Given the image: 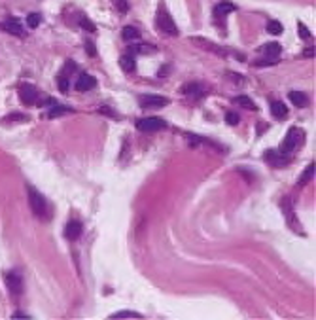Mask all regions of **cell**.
<instances>
[{"label":"cell","instance_id":"obj_35","mask_svg":"<svg viewBox=\"0 0 316 320\" xmlns=\"http://www.w3.org/2000/svg\"><path fill=\"white\" fill-rule=\"evenodd\" d=\"M13 317H15V319H19V317H25V319H29V315H25V313H15V315H13Z\"/></svg>","mask_w":316,"mask_h":320},{"label":"cell","instance_id":"obj_6","mask_svg":"<svg viewBox=\"0 0 316 320\" xmlns=\"http://www.w3.org/2000/svg\"><path fill=\"white\" fill-rule=\"evenodd\" d=\"M138 103H140L142 108L156 110V108H161V106H167V104H169V99H167V97H161V95H146V97H140Z\"/></svg>","mask_w":316,"mask_h":320},{"label":"cell","instance_id":"obj_32","mask_svg":"<svg viewBox=\"0 0 316 320\" xmlns=\"http://www.w3.org/2000/svg\"><path fill=\"white\" fill-rule=\"evenodd\" d=\"M99 112H101V114L110 116V118H116V120H119V116L116 114V112H112V110H110V108H108V106H101V108H99Z\"/></svg>","mask_w":316,"mask_h":320},{"label":"cell","instance_id":"obj_29","mask_svg":"<svg viewBox=\"0 0 316 320\" xmlns=\"http://www.w3.org/2000/svg\"><path fill=\"white\" fill-rule=\"evenodd\" d=\"M297 29H299V36H301L303 40H307V38L311 36V31H309V29H307V27H305L303 23H301V21L297 23Z\"/></svg>","mask_w":316,"mask_h":320},{"label":"cell","instance_id":"obj_17","mask_svg":"<svg viewBox=\"0 0 316 320\" xmlns=\"http://www.w3.org/2000/svg\"><path fill=\"white\" fill-rule=\"evenodd\" d=\"M119 67H121V70L127 72V74L135 72V69H136L135 57H131V55H123V57L119 59Z\"/></svg>","mask_w":316,"mask_h":320},{"label":"cell","instance_id":"obj_19","mask_svg":"<svg viewBox=\"0 0 316 320\" xmlns=\"http://www.w3.org/2000/svg\"><path fill=\"white\" fill-rule=\"evenodd\" d=\"M280 208H282L284 216L288 220V224H292V220H294V206H292V201L288 199V197H284L282 203H280Z\"/></svg>","mask_w":316,"mask_h":320},{"label":"cell","instance_id":"obj_1","mask_svg":"<svg viewBox=\"0 0 316 320\" xmlns=\"http://www.w3.org/2000/svg\"><path fill=\"white\" fill-rule=\"evenodd\" d=\"M156 25L161 33L169 36H178V27L174 23V19L170 17V13L165 10V8H159L158 15H156Z\"/></svg>","mask_w":316,"mask_h":320},{"label":"cell","instance_id":"obj_8","mask_svg":"<svg viewBox=\"0 0 316 320\" xmlns=\"http://www.w3.org/2000/svg\"><path fill=\"white\" fill-rule=\"evenodd\" d=\"M286 156H288V154H284V152L269 150V152H265L263 160L267 161L269 165H273V167H282V165H288V163H290V158H286Z\"/></svg>","mask_w":316,"mask_h":320},{"label":"cell","instance_id":"obj_9","mask_svg":"<svg viewBox=\"0 0 316 320\" xmlns=\"http://www.w3.org/2000/svg\"><path fill=\"white\" fill-rule=\"evenodd\" d=\"M0 29L8 35H13V36H23V27H21V21L17 17H8L6 21L0 23Z\"/></svg>","mask_w":316,"mask_h":320},{"label":"cell","instance_id":"obj_31","mask_svg":"<svg viewBox=\"0 0 316 320\" xmlns=\"http://www.w3.org/2000/svg\"><path fill=\"white\" fill-rule=\"evenodd\" d=\"M226 121L229 123V125H237V123H238V116L235 114V112H227Z\"/></svg>","mask_w":316,"mask_h":320},{"label":"cell","instance_id":"obj_15","mask_svg":"<svg viewBox=\"0 0 316 320\" xmlns=\"http://www.w3.org/2000/svg\"><path fill=\"white\" fill-rule=\"evenodd\" d=\"M271 114L276 118V120H284L288 116V108L282 101H273L271 103Z\"/></svg>","mask_w":316,"mask_h":320},{"label":"cell","instance_id":"obj_34","mask_svg":"<svg viewBox=\"0 0 316 320\" xmlns=\"http://www.w3.org/2000/svg\"><path fill=\"white\" fill-rule=\"evenodd\" d=\"M305 55H307V57H315V47H313V49H307Z\"/></svg>","mask_w":316,"mask_h":320},{"label":"cell","instance_id":"obj_14","mask_svg":"<svg viewBox=\"0 0 316 320\" xmlns=\"http://www.w3.org/2000/svg\"><path fill=\"white\" fill-rule=\"evenodd\" d=\"M237 10V6L235 4H231V2H227V0H224V2H220L218 6L214 8V15L216 17H226L227 13H231V12H235Z\"/></svg>","mask_w":316,"mask_h":320},{"label":"cell","instance_id":"obj_7","mask_svg":"<svg viewBox=\"0 0 316 320\" xmlns=\"http://www.w3.org/2000/svg\"><path fill=\"white\" fill-rule=\"evenodd\" d=\"M19 99L27 106L36 104V101H38V89L34 85H31V83H23L21 87H19Z\"/></svg>","mask_w":316,"mask_h":320},{"label":"cell","instance_id":"obj_3","mask_svg":"<svg viewBox=\"0 0 316 320\" xmlns=\"http://www.w3.org/2000/svg\"><path fill=\"white\" fill-rule=\"evenodd\" d=\"M27 192H29V205L33 208L34 216L45 218V214H47V203H45L44 195L40 194V192H36L33 186H29Z\"/></svg>","mask_w":316,"mask_h":320},{"label":"cell","instance_id":"obj_18","mask_svg":"<svg viewBox=\"0 0 316 320\" xmlns=\"http://www.w3.org/2000/svg\"><path fill=\"white\" fill-rule=\"evenodd\" d=\"M313 176H315V161L307 165L305 172H303V174L299 176V180H297V184H299V186H305V184H309L311 180H313Z\"/></svg>","mask_w":316,"mask_h":320},{"label":"cell","instance_id":"obj_2","mask_svg":"<svg viewBox=\"0 0 316 320\" xmlns=\"http://www.w3.org/2000/svg\"><path fill=\"white\" fill-rule=\"evenodd\" d=\"M303 138H305V133H303L301 129H297V127H292V129L286 133V137H284L280 152H284V154H292L297 146L303 144Z\"/></svg>","mask_w":316,"mask_h":320},{"label":"cell","instance_id":"obj_22","mask_svg":"<svg viewBox=\"0 0 316 320\" xmlns=\"http://www.w3.org/2000/svg\"><path fill=\"white\" fill-rule=\"evenodd\" d=\"M267 33H271V35H282L284 33L282 23L276 21V19H269V21H267Z\"/></svg>","mask_w":316,"mask_h":320},{"label":"cell","instance_id":"obj_13","mask_svg":"<svg viewBox=\"0 0 316 320\" xmlns=\"http://www.w3.org/2000/svg\"><path fill=\"white\" fill-rule=\"evenodd\" d=\"M261 51H263V55L267 59H273V61H276V57L280 55V51H282V46L280 44H276V42H273V44H265V46L261 47Z\"/></svg>","mask_w":316,"mask_h":320},{"label":"cell","instance_id":"obj_25","mask_svg":"<svg viewBox=\"0 0 316 320\" xmlns=\"http://www.w3.org/2000/svg\"><path fill=\"white\" fill-rule=\"evenodd\" d=\"M129 317H135V319H142L140 313H135V311H119V313H114L112 319H129Z\"/></svg>","mask_w":316,"mask_h":320},{"label":"cell","instance_id":"obj_21","mask_svg":"<svg viewBox=\"0 0 316 320\" xmlns=\"http://www.w3.org/2000/svg\"><path fill=\"white\" fill-rule=\"evenodd\" d=\"M121 36H123V40H127V42H133V40L140 38V33H138V29H135V27H125Z\"/></svg>","mask_w":316,"mask_h":320},{"label":"cell","instance_id":"obj_33","mask_svg":"<svg viewBox=\"0 0 316 320\" xmlns=\"http://www.w3.org/2000/svg\"><path fill=\"white\" fill-rule=\"evenodd\" d=\"M87 51H89V55H97V51H95V46H93V42H87Z\"/></svg>","mask_w":316,"mask_h":320},{"label":"cell","instance_id":"obj_26","mask_svg":"<svg viewBox=\"0 0 316 320\" xmlns=\"http://www.w3.org/2000/svg\"><path fill=\"white\" fill-rule=\"evenodd\" d=\"M42 21V17H40V13H29L27 15V25H29V29H36L38 25Z\"/></svg>","mask_w":316,"mask_h":320},{"label":"cell","instance_id":"obj_23","mask_svg":"<svg viewBox=\"0 0 316 320\" xmlns=\"http://www.w3.org/2000/svg\"><path fill=\"white\" fill-rule=\"evenodd\" d=\"M67 112H70V108H67V106H61V104H57L51 101V108H49V118H57V116L61 114H67Z\"/></svg>","mask_w":316,"mask_h":320},{"label":"cell","instance_id":"obj_4","mask_svg":"<svg viewBox=\"0 0 316 320\" xmlns=\"http://www.w3.org/2000/svg\"><path fill=\"white\" fill-rule=\"evenodd\" d=\"M136 129L142 131V133H154V131H159V129H165V121L161 118H156V116L140 118L136 121Z\"/></svg>","mask_w":316,"mask_h":320},{"label":"cell","instance_id":"obj_12","mask_svg":"<svg viewBox=\"0 0 316 320\" xmlns=\"http://www.w3.org/2000/svg\"><path fill=\"white\" fill-rule=\"evenodd\" d=\"M95 85H97V80L91 74H81L78 78V81H76V89L78 91H89Z\"/></svg>","mask_w":316,"mask_h":320},{"label":"cell","instance_id":"obj_5","mask_svg":"<svg viewBox=\"0 0 316 320\" xmlns=\"http://www.w3.org/2000/svg\"><path fill=\"white\" fill-rule=\"evenodd\" d=\"M4 282H6V288L10 290L11 296H21L23 292V280L21 277L15 273V271H6L4 273Z\"/></svg>","mask_w":316,"mask_h":320},{"label":"cell","instance_id":"obj_10","mask_svg":"<svg viewBox=\"0 0 316 320\" xmlns=\"http://www.w3.org/2000/svg\"><path fill=\"white\" fill-rule=\"evenodd\" d=\"M81 231H83L81 222H78V220H70L67 224V228H65V237H67L68 240H76V239H79Z\"/></svg>","mask_w":316,"mask_h":320},{"label":"cell","instance_id":"obj_28","mask_svg":"<svg viewBox=\"0 0 316 320\" xmlns=\"http://www.w3.org/2000/svg\"><path fill=\"white\" fill-rule=\"evenodd\" d=\"M114 6H116V10H119L121 13H127V10H129V2L127 0H114Z\"/></svg>","mask_w":316,"mask_h":320},{"label":"cell","instance_id":"obj_30","mask_svg":"<svg viewBox=\"0 0 316 320\" xmlns=\"http://www.w3.org/2000/svg\"><path fill=\"white\" fill-rule=\"evenodd\" d=\"M79 25H81L83 29H87L89 33H95V25L91 23V21H89V19H87V17H81V19H79Z\"/></svg>","mask_w":316,"mask_h":320},{"label":"cell","instance_id":"obj_24","mask_svg":"<svg viewBox=\"0 0 316 320\" xmlns=\"http://www.w3.org/2000/svg\"><path fill=\"white\" fill-rule=\"evenodd\" d=\"M193 42H195V44H201V46H204V49H210V51H214V53H218V55H226V51H224V49H218V46L210 44V42H206V40L193 38Z\"/></svg>","mask_w":316,"mask_h":320},{"label":"cell","instance_id":"obj_27","mask_svg":"<svg viewBox=\"0 0 316 320\" xmlns=\"http://www.w3.org/2000/svg\"><path fill=\"white\" fill-rule=\"evenodd\" d=\"M57 81H59V89L63 93H67L68 91V78H67V74L65 72H61L59 74V78H57Z\"/></svg>","mask_w":316,"mask_h":320},{"label":"cell","instance_id":"obj_20","mask_svg":"<svg viewBox=\"0 0 316 320\" xmlns=\"http://www.w3.org/2000/svg\"><path fill=\"white\" fill-rule=\"evenodd\" d=\"M235 103H237L238 106H242V108H246V110H258L256 103H254L252 99H248L246 95H238L237 99H235Z\"/></svg>","mask_w":316,"mask_h":320},{"label":"cell","instance_id":"obj_11","mask_svg":"<svg viewBox=\"0 0 316 320\" xmlns=\"http://www.w3.org/2000/svg\"><path fill=\"white\" fill-rule=\"evenodd\" d=\"M182 93L186 95V97H193V99H201L204 95V87L203 85H199V83H186L184 87H182Z\"/></svg>","mask_w":316,"mask_h":320},{"label":"cell","instance_id":"obj_16","mask_svg":"<svg viewBox=\"0 0 316 320\" xmlns=\"http://www.w3.org/2000/svg\"><path fill=\"white\" fill-rule=\"evenodd\" d=\"M290 101H292L297 108H305L307 104H309L307 95H305V93H301V91H290Z\"/></svg>","mask_w":316,"mask_h":320}]
</instances>
